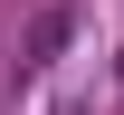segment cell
<instances>
[{
  "label": "cell",
  "mask_w": 124,
  "mask_h": 115,
  "mask_svg": "<svg viewBox=\"0 0 124 115\" xmlns=\"http://www.w3.org/2000/svg\"><path fill=\"white\" fill-rule=\"evenodd\" d=\"M57 38H67V10H38V29H29V67H48Z\"/></svg>",
  "instance_id": "cell-1"
}]
</instances>
